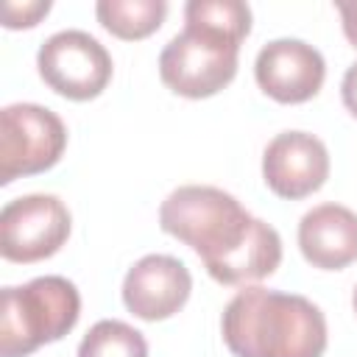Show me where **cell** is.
I'll use <instances>...</instances> for the list:
<instances>
[{"mask_svg":"<svg viewBox=\"0 0 357 357\" xmlns=\"http://www.w3.org/2000/svg\"><path fill=\"white\" fill-rule=\"evenodd\" d=\"M159 226L190 245L220 284L259 282L282 262L279 231L218 187L187 184L173 190L159 206Z\"/></svg>","mask_w":357,"mask_h":357,"instance_id":"obj_1","label":"cell"},{"mask_svg":"<svg viewBox=\"0 0 357 357\" xmlns=\"http://www.w3.org/2000/svg\"><path fill=\"white\" fill-rule=\"evenodd\" d=\"M223 343L234 357H321L326 318L304 296L259 284L237 290L220 318Z\"/></svg>","mask_w":357,"mask_h":357,"instance_id":"obj_2","label":"cell"},{"mask_svg":"<svg viewBox=\"0 0 357 357\" xmlns=\"http://www.w3.org/2000/svg\"><path fill=\"white\" fill-rule=\"evenodd\" d=\"M81 315L78 287L64 276H36L22 287H3L0 357H28L61 340Z\"/></svg>","mask_w":357,"mask_h":357,"instance_id":"obj_3","label":"cell"},{"mask_svg":"<svg viewBox=\"0 0 357 357\" xmlns=\"http://www.w3.org/2000/svg\"><path fill=\"white\" fill-rule=\"evenodd\" d=\"M237 39L195 22H184V31L176 33L159 56V75L176 95L201 100L231 84L237 75Z\"/></svg>","mask_w":357,"mask_h":357,"instance_id":"obj_4","label":"cell"},{"mask_svg":"<svg viewBox=\"0 0 357 357\" xmlns=\"http://www.w3.org/2000/svg\"><path fill=\"white\" fill-rule=\"evenodd\" d=\"M67 148V128L39 103H11L0 112V184L50 170Z\"/></svg>","mask_w":357,"mask_h":357,"instance_id":"obj_5","label":"cell"},{"mask_svg":"<svg viewBox=\"0 0 357 357\" xmlns=\"http://www.w3.org/2000/svg\"><path fill=\"white\" fill-rule=\"evenodd\" d=\"M42 81L67 100H92L112 81L109 50L86 31H59L47 36L36 53Z\"/></svg>","mask_w":357,"mask_h":357,"instance_id":"obj_6","label":"cell"},{"mask_svg":"<svg viewBox=\"0 0 357 357\" xmlns=\"http://www.w3.org/2000/svg\"><path fill=\"white\" fill-rule=\"evenodd\" d=\"M70 226V209L61 198L45 192L20 195L0 212V254L22 265L47 259L67 243Z\"/></svg>","mask_w":357,"mask_h":357,"instance_id":"obj_7","label":"cell"},{"mask_svg":"<svg viewBox=\"0 0 357 357\" xmlns=\"http://www.w3.org/2000/svg\"><path fill=\"white\" fill-rule=\"evenodd\" d=\"M329 176L326 145L307 131L276 134L262 153V178L271 192L287 201H298L324 187Z\"/></svg>","mask_w":357,"mask_h":357,"instance_id":"obj_8","label":"cell"},{"mask_svg":"<svg viewBox=\"0 0 357 357\" xmlns=\"http://www.w3.org/2000/svg\"><path fill=\"white\" fill-rule=\"evenodd\" d=\"M254 78L259 89L279 103H304L318 95L326 78V61L321 50L304 39H273L254 61Z\"/></svg>","mask_w":357,"mask_h":357,"instance_id":"obj_9","label":"cell"},{"mask_svg":"<svg viewBox=\"0 0 357 357\" xmlns=\"http://www.w3.org/2000/svg\"><path fill=\"white\" fill-rule=\"evenodd\" d=\"M192 290L187 265L167 254L137 259L123 279V304L142 321H165L176 315Z\"/></svg>","mask_w":357,"mask_h":357,"instance_id":"obj_10","label":"cell"},{"mask_svg":"<svg viewBox=\"0 0 357 357\" xmlns=\"http://www.w3.org/2000/svg\"><path fill=\"white\" fill-rule=\"evenodd\" d=\"M298 248L321 271H340L357 262V215L340 204L312 206L298 223Z\"/></svg>","mask_w":357,"mask_h":357,"instance_id":"obj_11","label":"cell"},{"mask_svg":"<svg viewBox=\"0 0 357 357\" xmlns=\"http://www.w3.org/2000/svg\"><path fill=\"white\" fill-rule=\"evenodd\" d=\"M98 22L117 39L134 42L145 39L167 17V3L165 0H100L95 6Z\"/></svg>","mask_w":357,"mask_h":357,"instance_id":"obj_12","label":"cell"},{"mask_svg":"<svg viewBox=\"0 0 357 357\" xmlns=\"http://www.w3.org/2000/svg\"><path fill=\"white\" fill-rule=\"evenodd\" d=\"M78 357H148V343L139 329L126 321H98L78 343Z\"/></svg>","mask_w":357,"mask_h":357,"instance_id":"obj_13","label":"cell"},{"mask_svg":"<svg viewBox=\"0 0 357 357\" xmlns=\"http://www.w3.org/2000/svg\"><path fill=\"white\" fill-rule=\"evenodd\" d=\"M184 22H195L243 42L251 31V8L243 0H190L184 6Z\"/></svg>","mask_w":357,"mask_h":357,"instance_id":"obj_14","label":"cell"},{"mask_svg":"<svg viewBox=\"0 0 357 357\" xmlns=\"http://www.w3.org/2000/svg\"><path fill=\"white\" fill-rule=\"evenodd\" d=\"M50 0H8L3 3V25L17 31V28H33L42 17H47Z\"/></svg>","mask_w":357,"mask_h":357,"instance_id":"obj_15","label":"cell"},{"mask_svg":"<svg viewBox=\"0 0 357 357\" xmlns=\"http://www.w3.org/2000/svg\"><path fill=\"white\" fill-rule=\"evenodd\" d=\"M340 95H343V106L357 117V61L346 70L343 84H340Z\"/></svg>","mask_w":357,"mask_h":357,"instance_id":"obj_16","label":"cell"},{"mask_svg":"<svg viewBox=\"0 0 357 357\" xmlns=\"http://www.w3.org/2000/svg\"><path fill=\"white\" fill-rule=\"evenodd\" d=\"M337 14L343 22V33L351 42V47H357V3H337Z\"/></svg>","mask_w":357,"mask_h":357,"instance_id":"obj_17","label":"cell"},{"mask_svg":"<svg viewBox=\"0 0 357 357\" xmlns=\"http://www.w3.org/2000/svg\"><path fill=\"white\" fill-rule=\"evenodd\" d=\"M351 307H354V312H357V287H354V293H351Z\"/></svg>","mask_w":357,"mask_h":357,"instance_id":"obj_18","label":"cell"}]
</instances>
